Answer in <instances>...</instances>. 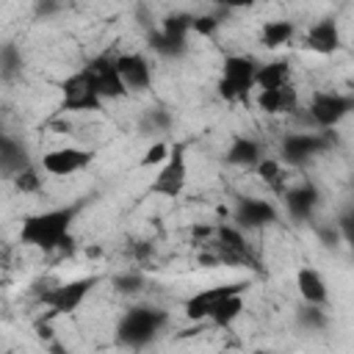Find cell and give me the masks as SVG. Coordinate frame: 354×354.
Returning a JSON list of instances; mask_svg holds the SVG:
<instances>
[{
  "label": "cell",
  "instance_id": "1",
  "mask_svg": "<svg viewBox=\"0 0 354 354\" xmlns=\"http://www.w3.org/2000/svg\"><path fill=\"white\" fill-rule=\"evenodd\" d=\"M80 207L83 205L77 202V205H64V207L25 216L22 227H19V243L36 246L41 252L72 249V224H75Z\"/></svg>",
  "mask_w": 354,
  "mask_h": 354
},
{
  "label": "cell",
  "instance_id": "2",
  "mask_svg": "<svg viewBox=\"0 0 354 354\" xmlns=\"http://www.w3.org/2000/svg\"><path fill=\"white\" fill-rule=\"evenodd\" d=\"M169 324V313L160 307H130L122 313L119 324H116V340L127 348H144L155 340V335Z\"/></svg>",
  "mask_w": 354,
  "mask_h": 354
},
{
  "label": "cell",
  "instance_id": "3",
  "mask_svg": "<svg viewBox=\"0 0 354 354\" xmlns=\"http://www.w3.org/2000/svg\"><path fill=\"white\" fill-rule=\"evenodd\" d=\"M257 61L249 55H227L221 61V77H218V97L227 102H246L254 91V72Z\"/></svg>",
  "mask_w": 354,
  "mask_h": 354
},
{
  "label": "cell",
  "instance_id": "4",
  "mask_svg": "<svg viewBox=\"0 0 354 354\" xmlns=\"http://www.w3.org/2000/svg\"><path fill=\"white\" fill-rule=\"evenodd\" d=\"M188 144L185 141H174L171 144V152L166 158V163L158 166L147 194H155V196H166V199H180L183 191H185V183H188Z\"/></svg>",
  "mask_w": 354,
  "mask_h": 354
},
{
  "label": "cell",
  "instance_id": "5",
  "mask_svg": "<svg viewBox=\"0 0 354 354\" xmlns=\"http://www.w3.org/2000/svg\"><path fill=\"white\" fill-rule=\"evenodd\" d=\"M100 285V277L97 274H88V277H77V279H66V282H58L55 288L44 290L41 293V301L50 307V318L53 315H72L83 301L86 296Z\"/></svg>",
  "mask_w": 354,
  "mask_h": 354
},
{
  "label": "cell",
  "instance_id": "6",
  "mask_svg": "<svg viewBox=\"0 0 354 354\" xmlns=\"http://www.w3.org/2000/svg\"><path fill=\"white\" fill-rule=\"evenodd\" d=\"M102 105H105V100L94 91V83L83 66L61 83V111L91 113V111H102Z\"/></svg>",
  "mask_w": 354,
  "mask_h": 354
},
{
  "label": "cell",
  "instance_id": "7",
  "mask_svg": "<svg viewBox=\"0 0 354 354\" xmlns=\"http://www.w3.org/2000/svg\"><path fill=\"white\" fill-rule=\"evenodd\" d=\"M351 111H354V94H337V91H315L307 105L310 122L321 130L340 124Z\"/></svg>",
  "mask_w": 354,
  "mask_h": 354
},
{
  "label": "cell",
  "instance_id": "8",
  "mask_svg": "<svg viewBox=\"0 0 354 354\" xmlns=\"http://www.w3.org/2000/svg\"><path fill=\"white\" fill-rule=\"evenodd\" d=\"M332 147L329 141V133L321 130V133H285L282 144H279V160L288 163V166H304L310 163L313 155H321Z\"/></svg>",
  "mask_w": 354,
  "mask_h": 354
},
{
  "label": "cell",
  "instance_id": "9",
  "mask_svg": "<svg viewBox=\"0 0 354 354\" xmlns=\"http://www.w3.org/2000/svg\"><path fill=\"white\" fill-rule=\"evenodd\" d=\"M83 69L88 72V77H91V83H94V91H97L105 102L122 100V97L130 94V88L124 86V80H122V75H119L116 55H108V53L94 55Z\"/></svg>",
  "mask_w": 354,
  "mask_h": 354
},
{
  "label": "cell",
  "instance_id": "10",
  "mask_svg": "<svg viewBox=\"0 0 354 354\" xmlns=\"http://www.w3.org/2000/svg\"><path fill=\"white\" fill-rule=\"evenodd\" d=\"M232 221H235L241 230H260V227H271L274 221H279V210L274 207L271 199L241 196V199H235Z\"/></svg>",
  "mask_w": 354,
  "mask_h": 354
},
{
  "label": "cell",
  "instance_id": "11",
  "mask_svg": "<svg viewBox=\"0 0 354 354\" xmlns=\"http://www.w3.org/2000/svg\"><path fill=\"white\" fill-rule=\"evenodd\" d=\"M91 160H94L91 149H83V147H55V149L41 155V169L47 174H53V177H69V174L83 171Z\"/></svg>",
  "mask_w": 354,
  "mask_h": 354
},
{
  "label": "cell",
  "instance_id": "12",
  "mask_svg": "<svg viewBox=\"0 0 354 354\" xmlns=\"http://www.w3.org/2000/svg\"><path fill=\"white\" fill-rule=\"evenodd\" d=\"M243 290H246V282H227V285H216V288L196 290L194 296H188V299L183 301V313H185V318L194 321V324L207 321L210 313H213V307H216L224 296H230V293H243Z\"/></svg>",
  "mask_w": 354,
  "mask_h": 354
},
{
  "label": "cell",
  "instance_id": "13",
  "mask_svg": "<svg viewBox=\"0 0 354 354\" xmlns=\"http://www.w3.org/2000/svg\"><path fill=\"white\" fill-rule=\"evenodd\" d=\"M282 202L288 207V213L296 218V221H304V218H313L315 207L321 205V191L315 183H299V185H290L282 191Z\"/></svg>",
  "mask_w": 354,
  "mask_h": 354
},
{
  "label": "cell",
  "instance_id": "14",
  "mask_svg": "<svg viewBox=\"0 0 354 354\" xmlns=\"http://www.w3.org/2000/svg\"><path fill=\"white\" fill-rule=\"evenodd\" d=\"M301 47L315 53V55H332L340 50V28L332 17H324L318 19L301 39Z\"/></svg>",
  "mask_w": 354,
  "mask_h": 354
},
{
  "label": "cell",
  "instance_id": "15",
  "mask_svg": "<svg viewBox=\"0 0 354 354\" xmlns=\"http://www.w3.org/2000/svg\"><path fill=\"white\" fill-rule=\"evenodd\" d=\"M116 66H119V75H122V80H124V86L130 91L149 88L152 69H149V61L141 53H122V55H116Z\"/></svg>",
  "mask_w": 354,
  "mask_h": 354
},
{
  "label": "cell",
  "instance_id": "16",
  "mask_svg": "<svg viewBox=\"0 0 354 354\" xmlns=\"http://www.w3.org/2000/svg\"><path fill=\"white\" fill-rule=\"evenodd\" d=\"M254 102H257V108L263 113H271V116L299 111V94H296V88L290 83L277 86V88H257Z\"/></svg>",
  "mask_w": 354,
  "mask_h": 354
},
{
  "label": "cell",
  "instance_id": "17",
  "mask_svg": "<svg viewBox=\"0 0 354 354\" xmlns=\"http://www.w3.org/2000/svg\"><path fill=\"white\" fill-rule=\"evenodd\" d=\"M296 290H299L301 301H307V304H326V299H329L326 282H324L321 271L313 266H301L296 271Z\"/></svg>",
  "mask_w": 354,
  "mask_h": 354
},
{
  "label": "cell",
  "instance_id": "18",
  "mask_svg": "<svg viewBox=\"0 0 354 354\" xmlns=\"http://www.w3.org/2000/svg\"><path fill=\"white\" fill-rule=\"evenodd\" d=\"M263 160V149L254 138L249 136H235L230 149H227V163L238 166V169H254Z\"/></svg>",
  "mask_w": 354,
  "mask_h": 354
},
{
  "label": "cell",
  "instance_id": "19",
  "mask_svg": "<svg viewBox=\"0 0 354 354\" xmlns=\"http://www.w3.org/2000/svg\"><path fill=\"white\" fill-rule=\"evenodd\" d=\"M285 83H290V61H285V58L260 64L254 72V91L257 88H277Z\"/></svg>",
  "mask_w": 354,
  "mask_h": 354
},
{
  "label": "cell",
  "instance_id": "20",
  "mask_svg": "<svg viewBox=\"0 0 354 354\" xmlns=\"http://www.w3.org/2000/svg\"><path fill=\"white\" fill-rule=\"evenodd\" d=\"M243 315V296L241 293H230V296H224L216 307H213V313H210V324L216 326V329H232V324L238 321Z\"/></svg>",
  "mask_w": 354,
  "mask_h": 354
},
{
  "label": "cell",
  "instance_id": "21",
  "mask_svg": "<svg viewBox=\"0 0 354 354\" xmlns=\"http://www.w3.org/2000/svg\"><path fill=\"white\" fill-rule=\"evenodd\" d=\"M293 36H296V22H290V19H271L260 28V44L266 50L285 47V44H290Z\"/></svg>",
  "mask_w": 354,
  "mask_h": 354
},
{
  "label": "cell",
  "instance_id": "22",
  "mask_svg": "<svg viewBox=\"0 0 354 354\" xmlns=\"http://www.w3.org/2000/svg\"><path fill=\"white\" fill-rule=\"evenodd\" d=\"M0 166H3V174H6L8 180H11L19 169L28 166V155H25L22 144H19L17 138H11V136H3V141H0Z\"/></svg>",
  "mask_w": 354,
  "mask_h": 354
},
{
  "label": "cell",
  "instance_id": "23",
  "mask_svg": "<svg viewBox=\"0 0 354 354\" xmlns=\"http://www.w3.org/2000/svg\"><path fill=\"white\" fill-rule=\"evenodd\" d=\"M254 174H257L274 194H279V196H282V191L288 188V177H285L282 160H277V158H266V155H263V160L254 166Z\"/></svg>",
  "mask_w": 354,
  "mask_h": 354
},
{
  "label": "cell",
  "instance_id": "24",
  "mask_svg": "<svg viewBox=\"0 0 354 354\" xmlns=\"http://www.w3.org/2000/svg\"><path fill=\"white\" fill-rule=\"evenodd\" d=\"M194 17L196 14H188V11H174L169 17L160 19V30L171 39H185L188 41V33L194 30Z\"/></svg>",
  "mask_w": 354,
  "mask_h": 354
},
{
  "label": "cell",
  "instance_id": "25",
  "mask_svg": "<svg viewBox=\"0 0 354 354\" xmlns=\"http://www.w3.org/2000/svg\"><path fill=\"white\" fill-rule=\"evenodd\" d=\"M149 47H152L158 55H163V58H177V55H183V53L188 50V41H185V39H171V36H166V33L158 28V30L149 33Z\"/></svg>",
  "mask_w": 354,
  "mask_h": 354
},
{
  "label": "cell",
  "instance_id": "26",
  "mask_svg": "<svg viewBox=\"0 0 354 354\" xmlns=\"http://www.w3.org/2000/svg\"><path fill=\"white\" fill-rule=\"evenodd\" d=\"M11 183H14V188L19 191V194H36L39 188H41V177H39V171L28 163L25 169H19L14 177H11Z\"/></svg>",
  "mask_w": 354,
  "mask_h": 354
},
{
  "label": "cell",
  "instance_id": "27",
  "mask_svg": "<svg viewBox=\"0 0 354 354\" xmlns=\"http://www.w3.org/2000/svg\"><path fill=\"white\" fill-rule=\"evenodd\" d=\"M169 152H171V144H166V141H152V144L147 147V152L141 155L138 166H141V169H152V166H160V163H166Z\"/></svg>",
  "mask_w": 354,
  "mask_h": 354
},
{
  "label": "cell",
  "instance_id": "28",
  "mask_svg": "<svg viewBox=\"0 0 354 354\" xmlns=\"http://www.w3.org/2000/svg\"><path fill=\"white\" fill-rule=\"evenodd\" d=\"M299 324L304 329H324L326 326V313H324V304H307L299 310Z\"/></svg>",
  "mask_w": 354,
  "mask_h": 354
},
{
  "label": "cell",
  "instance_id": "29",
  "mask_svg": "<svg viewBox=\"0 0 354 354\" xmlns=\"http://www.w3.org/2000/svg\"><path fill=\"white\" fill-rule=\"evenodd\" d=\"M144 288V277L138 271H124V274H116L113 277V290L116 293H124V296H133Z\"/></svg>",
  "mask_w": 354,
  "mask_h": 354
},
{
  "label": "cell",
  "instance_id": "30",
  "mask_svg": "<svg viewBox=\"0 0 354 354\" xmlns=\"http://www.w3.org/2000/svg\"><path fill=\"white\" fill-rule=\"evenodd\" d=\"M218 25H221V19H218L216 14H196L191 33H196V36H202V39H213V36L218 33Z\"/></svg>",
  "mask_w": 354,
  "mask_h": 354
},
{
  "label": "cell",
  "instance_id": "31",
  "mask_svg": "<svg viewBox=\"0 0 354 354\" xmlns=\"http://www.w3.org/2000/svg\"><path fill=\"white\" fill-rule=\"evenodd\" d=\"M337 227H340L343 241H346V243L351 246V252H354V207H351V210H346V213H340Z\"/></svg>",
  "mask_w": 354,
  "mask_h": 354
},
{
  "label": "cell",
  "instance_id": "32",
  "mask_svg": "<svg viewBox=\"0 0 354 354\" xmlns=\"http://www.w3.org/2000/svg\"><path fill=\"white\" fill-rule=\"evenodd\" d=\"M19 66H22V61H17V50H14L11 44H6V47H3V77L8 80Z\"/></svg>",
  "mask_w": 354,
  "mask_h": 354
},
{
  "label": "cell",
  "instance_id": "33",
  "mask_svg": "<svg viewBox=\"0 0 354 354\" xmlns=\"http://www.w3.org/2000/svg\"><path fill=\"white\" fill-rule=\"evenodd\" d=\"M315 232H318V238L326 243V246H335L343 235H340V227H332V224H321V227H315Z\"/></svg>",
  "mask_w": 354,
  "mask_h": 354
},
{
  "label": "cell",
  "instance_id": "34",
  "mask_svg": "<svg viewBox=\"0 0 354 354\" xmlns=\"http://www.w3.org/2000/svg\"><path fill=\"white\" fill-rule=\"evenodd\" d=\"M147 124L155 127V130H166V127L171 124V116H169L166 111H152V113L147 116Z\"/></svg>",
  "mask_w": 354,
  "mask_h": 354
},
{
  "label": "cell",
  "instance_id": "35",
  "mask_svg": "<svg viewBox=\"0 0 354 354\" xmlns=\"http://www.w3.org/2000/svg\"><path fill=\"white\" fill-rule=\"evenodd\" d=\"M224 8H252L257 0H218Z\"/></svg>",
  "mask_w": 354,
  "mask_h": 354
},
{
  "label": "cell",
  "instance_id": "36",
  "mask_svg": "<svg viewBox=\"0 0 354 354\" xmlns=\"http://www.w3.org/2000/svg\"><path fill=\"white\" fill-rule=\"evenodd\" d=\"M348 86H351V94H354V77H351V80H348Z\"/></svg>",
  "mask_w": 354,
  "mask_h": 354
}]
</instances>
